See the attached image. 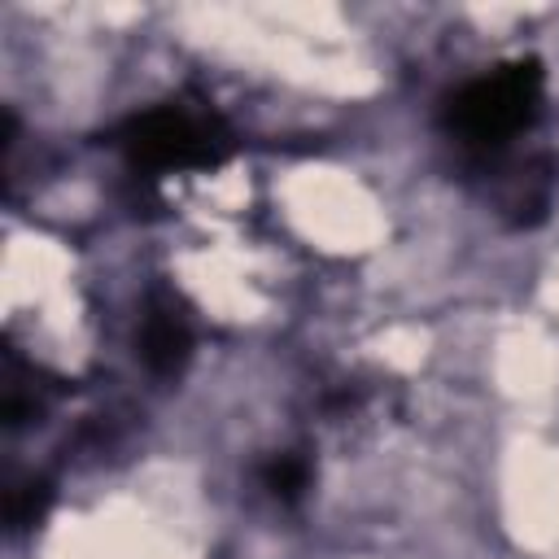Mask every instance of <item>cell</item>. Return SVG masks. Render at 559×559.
<instances>
[{
    "label": "cell",
    "instance_id": "4",
    "mask_svg": "<svg viewBox=\"0 0 559 559\" xmlns=\"http://www.w3.org/2000/svg\"><path fill=\"white\" fill-rule=\"evenodd\" d=\"M266 489H271L275 498H284V502H293V498L306 489V463H301L297 454L271 459V467H266Z\"/></svg>",
    "mask_w": 559,
    "mask_h": 559
},
{
    "label": "cell",
    "instance_id": "2",
    "mask_svg": "<svg viewBox=\"0 0 559 559\" xmlns=\"http://www.w3.org/2000/svg\"><path fill=\"white\" fill-rule=\"evenodd\" d=\"M122 153L131 166H144V170H170V166L179 170V166H214L227 153V140L210 118L162 105V109L135 114L122 127Z\"/></svg>",
    "mask_w": 559,
    "mask_h": 559
},
{
    "label": "cell",
    "instance_id": "1",
    "mask_svg": "<svg viewBox=\"0 0 559 559\" xmlns=\"http://www.w3.org/2000/svg\"><path fill=\"white\" fill-rule=\"evenodd\" d=\"M542 109V66L533 57L507 61L445 100V127L467 148H502L511 135L533 127Z\"/></svg>",
    "mask_w": 559,
    "mask_h": 559
},
{
    "label": "cell",
    "instance_id": "3",
    "mask_svg": "<svg viewBox=\"0 0 559 559\" xmlns=\"http://www.w3.org/2000/svg\"><path fill=\"white\" fill-rule=\"evenodd\" d=\"M188 349H192L188 323L175 310H148V319L140 328V354H144V362L157 376H175L188 362Z\"/></svg>",
    "mask_w": 559,
    "mask_h": 559
}]
</instances>
